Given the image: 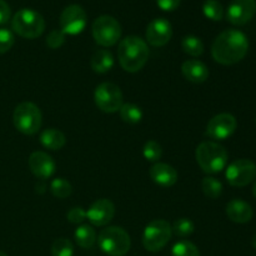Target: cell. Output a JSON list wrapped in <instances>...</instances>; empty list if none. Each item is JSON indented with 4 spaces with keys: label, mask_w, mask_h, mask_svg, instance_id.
Listing matches in <instances>:
<instances>
[{
    "label": "cell",
    "mask_w": 256,
    "mask_h": 256,
    "mask_svg": "<svg viewBox=\"0 0 256 256\" xmlns=\"http://www.w3.org/2000/svg\"><path fill=\"white\" fill-rule=\"evenodd\" d=\"M150 178L155 184L162 188H170L178 182V172L169 164L165 162H155L150 168Z\"/></svg>",
    "instance_id": "obj_17"
},
{
    "label": "cell",
    "mask_w": 256,
    "mask_h": 256,
    "mask_svg": "<svg viewBox=\"0 0 256 256\" xmlns=\"http://www.w3.org/2000/svg\"><path fill=\"white\" fill-rule=\"evenodd\" d=\"M12 28L19 36L36 39L44 32L45 20L35 10L22 9L12 16Z\"/></svg>",
    "instance_id": "obj_5"
},
{
    "label": "cell",
    "mask_w": 256,
    "mask_h": 256,
    "mask_svg": "<svg viewBox=\"0 0 256 256\" xmlns=\"http://www.w3.org/2000/svg\"><path fill=\"white\" fill-rule=\"evenodd\" d=\"M172 234H175L179 238H188L194 232L195 225L188 218H180V219L175 220L174 224L172 226Z\"/></svg>",
    "instance_id": "obj_27"
},
{
    "label": "cell",
    "mask_w": 256,
    "mask_h": 256,
    "mask_svg": "<svg viewBox=\"0 0 256 256\" xmlns=\"http://www.w3.org/2000/svg\"><path fill=\"white\" fill-rule=\"evenodd\" d=\"M182 72L185 79L195 84H202L209 78V69L200 60H186L182 66Z\"/></svg>",
    "instance_id": "obj_19"
},
{
    "label": "cell",
    "mask_w": 256,
    "mask_h": 256,
    "mask_svg": "<svg viewBox=\"0 0 256 256\" xmlns=\"http://www.w3.org/2000/svg\"><path fill=\"white\" fill-rule=\"evenodd\" d=\"M172 256H200L199 249L188 240H182L178 242L172 249Z\"/></svg>",
    "instance_id": "obj_29"
},
{
    "label": "cell",
    "mask_w": 256,
    "mask_h": 256,
    "mask_svg": "<svg viewBox=\"0 0 256 256\" xmlns=\"http://www.w3.org/2000/svg\"><path fill=\"white\" fill-rule=\"evenodd\" d=\"M252 194H254V196L256 198V180L254 182V186H252Z\"/></svg>",
    "instance_id": "obj_38"
},
{
    "label": "cell",
    "mask_w": 256,
    "mask_h": 256,
    "mask_svg": "<svg viewBox=\"0 0 256 256\" xmlns=\"http://www.w3.org/2000/svg\"><path fill=\"white\" fill-rule=\"evenodd\" d=\"M0 256H8L4 252H0Z\"/></svg>",
    "instance_id": "obj_39"
},
{
    "label": "cell",
    "mask_w": 256,
    "mask_h": 256,
    "mask_svg": "<svg viewBox=\"0 0 256 256\" xmlns=\"http://www.w3.org/2000/svg\"><path fill=\"white\" fill-rule=\"evenodd\" d=\"M66 218L72 224H82V222L86 219V212H85L82 206L72 208V209L68 212Z\"/></svg>",
    "instance_id": "obj_34"
},
{
    "label": "cell",
    "mask_w": 256,
    "mask_h": 256,
    "mask_svg": "<svg viewBox=\"0 0 256 256\" xmlns=\"http://www.w3.org/2000/svg\"><path fill=\"white\" fill-rule=\"evenodd\" d=\"M195 158L202 172L206 174H218L225 169L229 155L222 145L215 142H204L196 148Z\"/></svg>",
    "instance_id": "obj_3"
},
{
    "label": "cell",
    "mask_w": 256,
    "mask_h": 256,
    "mask_svg": "<svg viewBox=\"0 0 256 256\" xmlns=\"http://www.w3.org/2000/svg\"><path fill=\"white\" fill-rule=\"evenodd\" d=\"M74 254V246L72 242L65 238H59L54 242L52 246V256H72Z\"/></svg>",
    "instance_id": "obj_31"
},
{
    "label": "cell",
    "mask_w": 256,
    "mask_h": 256,
    "mask_svg": "<svg viewBox=\"0 0 256 256\" xmlns=\"http://www.w3.org/2000/svg\"><path fill=\"white\" fill-rule=\"evenodd\" d=\"M256 0H232L228 8L226 18L232 25H245L254 18Z\"/></svg>",
    "instance_id": "obj_13"
},
{
    "label": "cell",
    "mask_w": 256,
    "mask_h": 256,
    "mask_svg": "<svg viewBox=\"0 0 256 256\" xmlns=\"http://www.w3.org/2000/svg\"><path fill=\"white\" fill-rule=\"evenodd\" d=\"M92 32L95 42L105 48L115 45L122 36V26L119 22L109 15H102L95 19V22H92Z\"/></svg>",
    "instance_id": "obj_8"
},
{
    "label": "cell",
    "mask_w": 256,
    "mask_h": 256,
    "mask_svg": "<svg viewBox=\"0 0 256 256\" xmlns=\"http://www.w3.org/2000/svg\"><path fill=\"white\" fill-rule=\"evenodd\" d=\"M98 245L109 256H124L129 252L132 240L129 234L120 226H108L98 236Z\"/></svg>",
    "instance_id": "obj_4"
},
{
    "label": "cell",
    "mask_w": 256,
    "mask_h": 256,
    "mask_svg": "<svg viewBox=\"0 0 256 256\" xmlns=\"http://www.w3.org/2000/svg\"><path fill=\"white\" fill-rule=\"evenodd\" d=\"M202 192L209 199H218L222 192V184L218 179L212 176H206L202 182Z\"/></svg>",
    "instance_id": "obj_26"
},
{
    "label": "cell",
    "mask_w": 256,
    "mask_h": 256,
    "mask_svg": "<svg viewBox=\"0 0 256 256\" xmlns=\"http://www.w3.org/2000/svg\"><path fill=\"white\" fill-rule=\"evenodd\" d=\"M65 42V34L62 30H52L49 32L46 38V45L52 49H58L62 46Z\"/></svg>",
    "instance_id": "obj_33"
},
{
    "label": "cell",
    "mask_w": 256,
    "mask_h": 256,
    "mask_svg": "<svg viewBox=\"0 0 256 256\" xmlns=\"http://www.w3.org/2000/svg\"><path fill=\"white\" fill-rule=\"evenodd\" d=\"M202 12L205 16L214 22H219L224 16V8L218 0H206L202 5Z\"/></svg>",
    "instance_id": "obj_28"
},
{
    "label": "cell",
    "mask_w": 256,
    "mask_h": 256,
    "mask_svg": "<svg viewBox=\"0 0 256 256\" xmlns=\"http://www.w3.org/2000/svg\"><path fill=\"white\" fill-rule=\"evenodd\" d=\"M86 12L80 5H69L60 15V29L64 34L78 35L85 29Z\"/></svg>",
    "instance_id": "obj_11"
},
{
    "label": "cell",
    "mask_w": 256,
    "mask_h": 256,
    "mask_svg": "<svg viewBox=\"0 0 256 256\" xmlns=\"http://www.w3.org/2000/svg\"><path fill=\"white\" fill-rule=\"evenodd\" d=\"M10 15H12V10H10L8 2L4 0H0V25L6 24L10 19Z\"/></svg>",
    "instance_id": "obj_35"
},
{
    "label": "cell",
    "mask_w": 256,
    "mask_h": 256,
    "mask_svg": "<svg viewBox=\"0 0 256 256\" xmlns=\"http://www.w3.org/2000/svg\"><path fill=\"white\" fill-rule=\"evenodd\" d=\"M225 176L232 186H246L255 180L256 164L249 159L235 160L228 166Z\"/></svg>",
    "instance_id": "obj_10"
},
{
    "label": "cell",
    "mask_w": 256,
    "mask_h": 256,
    "mask_svg": "<svg viewBox=\"0 0 256 256\" xmlns=\"http://www.w3.org/2000/svg\"><path fill=\"white\" fill-rule=\"evenodd\" d=\"M50 192L55 198L59 199H65V198L70 196L72 192V186L66 179L64 178H56L50 184Z\"/></svg>",
    "instance_id": "obj_25"
},
{
    "label": "cell",
    "mask_w": 256,
    "mask_h": 256,
    "mask_svg": "<svg viewBox=\"0 0 256 256\" xmlns=\"http://www.w3.org/2000/svg\"><path fill=\"white\" fill-rule=\"evenodd\" d=\"M118 58L125 72H139L149 59V48L146 42L135 35L126 36L120 42L118 48Z\"/></svg>",
    "instance_id": "obj_2"
},
{
    "label": "cell",
    "mask_w": 256,
    "mask_h": 256,
    "mask_svg": "<svg viewBox=\"0 0 256 256\" xmlns=\"http://www.w3.org/2000/svg\"><path fill=\"white\" fill-rule=\"evenodd\" d=\"M182 48L184 52H186L190 56H200L204 52V44L202 40L194 35H186L182 40Z\"/></svg>",
    "instance_id": "obj_24"
},
{
    "label": "cell",
    "mask_w": 256,
    "mask_h": 256,
    "mask_svg": "<svg viewBox=\"0 0 256 256\" xmlns=\"http://www.w3.org/2000/svg\"><path fill=\"white\" fill-rule=\"evenodd\" d=\"M172 235V225L164 219H155L145 226L142 232V245L150 252L164 249Z\"/></svg>",
    "instance_id": "obj_7"
},
{
    "label": "cell",
    "mask_w": 256,
    "mask_h": 256,
    "mask_svg": "<svg viewBox=\"0 0 256 256\" xmlns=\"http://www.w3.org/2000/svg\"><path fill=\"white\" fill-rule=\"evenodd\" d=\"M146 40L152 46H164L172 36V24L164 18L154 19L146 28Z\"/></svg>",
    "instance_id": "obj_15"
},
{
    "label": "cell",
    "mask_w": 256,
    "mask_h": 256,
    "mask_svg": "<svg viewBox=\"0 0 256 256\" xmlns=\"http://www.w3.org/2000/svg\"><path fill=\"white\" fill-rule=\"evenodd\" d=\"M142 155H144V158L148 162H158L162 155V145L158 142H155V140H149V142H145L144 149H142Z\"/></svg>",
    "instance_id": "obj_30"
},
{
    "label": "cell",
    "mask_w": 256,
    "mask_h": 256,
    "mask_svg": "<svg viewBox=\"0 0 256 256\" xmlns=\"http://www.w3.org/2000/svg\"><path fill=\"white\" fill-rule=\"evenodd\" d=\"M40 142L46 149L60 150L66 142V139H65V135L60 130L49 128V129H45L40 134Z\"/></svg>",
    "instance_id": "obj_20"
},
{
    "label": "cell",
    "mask_w": 256,
    "mask_h": 256,
    "mask_svg": "<svg viewBox=\"0 0 256 256\" xmlns=\"http://www.w3.org/2000/svg\"><path fill=\"white\" fill-rule=\"evenodd\" d=\"M122 92L118 85L112 82H102L98 85L94 92V102L96 106L104 112H119L122 102Z\"/></svg>",
    "instance_id": "obj_9"
},
{
    "label": "cell",
    "mask_w": 256,
    "mask_h": 256,
    "mask_svg": "<svg viewBox=\"0 0 256 256\" xmlns=\"http://www.w3.org/2000/svg\"><path fill=\"white\" fill-rule=\"evenodd\" d=\"M238 126L236 119L229 112H222L210 119L206 126V135L214 140H225L232 136Z\"/></svg>",
    "instance_id": "obj_12"
},
{
    "label": "cell",
    "mask_w": 256,
    "mask_h": 256,
    "mask_svg": "<svg viewBox=\"0 0 256 256\" xmlns=\"http://www.w3.org/2000/svg\"><path fill=\"white\" fill-rule=\"evenodd\" d=\"M29 168L39 179H49L55 172V162L44 152H34L29 158Z\"/></svg>",
    "instance_id": "obj_16"
},
{
    "label": "cell",
    "mask_w": 256,
    "mask_h": 256,
    "mask_svg": "<svg viewBox=\"0 0 256 256\" xmlns=\"http://www.w3.org/2000/svg\"><path fill=\"white\" fill-rule=\"evenodd\" d=\"M252 246H254V249L256 250V234L254 235V238H252Z\"/></svg>",
    "instance_id": "obj_37"
},
{
    "label": "cell",
    "mask_w": 256,
    "mask_h": 256,
    "mask_svg": "<svg viewBox=\"0 0 256 256\" xmlns=\"http://www.w3.org/2000/svg\"><path fill=\"white\" fill-rule=\"evenodd\" d=\"M74 238L76 244L82 249H92L96 242V232L92 225L82 224L75 230Z\"/></svg>",
    "instance_id": "obj_22"
},
{
    "label": "cell",
    "mask_w": 256,
    "mask_h": 256,
    "mask_svg": "<svg viewBox=\"0 0 256 256\" xmlns=\"http://www.w3.org/2000/svg\"><path fill=\"white\" fill-rule=\"evenodd\" d=\"M249 50L246 35L236 29H229L218 35L212 42V55L222 65H232L242 62Z\"/></svg>",
    "instance_id": "obj_1"
},
{
    "label": "cell",
    "mask_w": 256,
    "mask_h": 256,
    "mask_svg": "<svg viewBox=\"0 0 256 256\" xmlns=\"http://www.w3.org/2000/svg\"><path fill=\"white\" fill-rule=\"evenodd\" d=\"M115 215V205L109 199H98L86 212V218L95 226H105Z\"/></svg>",
    "instance_id": "obj_14"
},
{
    "label": "cell",
    "mask_w": 256,
    "mask_h": 256,
    "mask_svg": "<svg viewBox=\"0 0 256 256\" xmlns=\"http://www.w3.org/2000/svg\"><path fill=\"white\" fill-rule=\"evenodd\" d=\"M226 215L232 222L236 224H245L252 219V206L242 199H232L226 205Z\"/></svg>",
    "instance_id": "obj_18"
},
{
    "label": "cell",
    "mask_w": 256,
    "mask_h": 256,
    "mask_svg": "<svg viewBox=\"0 0 256 256\" xmlns=\"http://www.w3.org/2000/svg\"><path fill=\"white\" fill-rule=\"evenodd\" d=\"M92 69L98 74H105L114 66V56L106 49L98 50L92 58Z\"/></svg>",
    "instance_id": "obj_21"
},
{
    "label": "cell",
    "mask_w": 256,
    "mask_h": 256,
    "mask_svg": "<svg viewBox=\"0 0 256 256\" xmlns=\"http://www.w3.org/2000/svg\"><path fill=\"white\" fill-rule=\"evenodd\" d=\"M14 34L9 29L0 28V54L9 52L14 45Z\"/></svg>",
    "instance_id": "obj_32"
},
{
    "label": "cell",
    "mask_w": 256,
    "mask_h": 256,
    "mask_svg": "<svg viewBox=\"0 0 256 256\" xmlns=\"http://www.w3.org/2000/svg\"><path fill=\"white\" fill-rule=\"evenodd\" d=\"M12 122L18 132L25 135H34L40 130L42 115L39 108L30 102H20L12 114Z\"/></svg>",
    "instance_id": "obj_6"
},
{
    "label": "cell",
    "mask_w": 256,
    "mask_h": 256,
    "mask_svg": "<svg viewBox=\"0 0 256 256\" xmlns=\"http://www.w3.org/2000/svg\"><path fill=\"white\" fill-rule=\"evenodd\" d=\"M156 2L160 9L165 12H172L180 5V0H156Z\"/></svg>",
    "instance_id": "obj_36"
},
{
    "label": "cell",
    "mask_w": 256,
    "mask_h": 256,
    "mask_svg": "<svg viewBox=\"0 0 256 256\" xmlns=\"http://www.w3.org/2000/svg\"><path fill=\"white\" fill-rule=\"evenodd\" d=\"M119 112L122 122H128V124H138L142 119V109L138 105L132 104V102H125V104H122Z\"/></svg>",
    "instance_id": "obj_23"
}]
</instances>
